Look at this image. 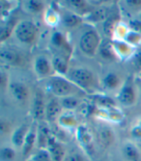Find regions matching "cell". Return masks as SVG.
<instances>
[{"instance_id":"277c9868","label":"cell","mask_w":141,"mask_h":161,"mask_svg":"<svg viewBox=\"0 0 141 161\" xmlns=\"http://www.w3.org/2000/svg\"><path fill=\"white\" fill-rule=\"evenodd\" d=\"M13 35L22 45L33 46L37 41L39 28L34 21L22 19L18 22Z\"/></svg>"},{"instance_id":"4316f807","label":"cell","mask_w":141,"mask_h":161,"mask_svg":"<svg viewBox=\"0 0 141 161\" xmlns=\"http://www.w3.org/2000/svg\"><path fill=\"white\" fill-rule=\"evenodd\" d=\"M100 55L102 56V58L107 59V60H115L118 59L117 58V55L115 53L113 45H112V41H105V42H102L101 47L99 49Z\"/></svg>"},{"instance_id":"52a82bcc","label":"cell","mask_w":141,"mask_h":161,"mask_svg":"<svg viewBox=\"0 0 141 161\" xmlns=\"http://www.w3.org/2000/svg\"><path fill=\"white\" fill-rule=\"evenodd\" d=\"M76 137L79 146L87 154L94 153V137L88 126L84 124L78 125L76 129Z\"/></svg>"},{"instance_id":"74e56055","label":"cell","mask_w":141,"mask_h":161,"mask_svg":"<svg viewBox=\"0 0 141 161\" xmlns=\"http://www.w3.org/2000/svg\"><path fill=\"white\" fill-rule=\"evenodd\" d=\"M10 80H9V75L8 73L4 70V69H1V73H0V86H1V90L2 92L9 89L10 86Z\"/></svg>"},{"instance_id":"ffe728a7","label":"cell","mask_w":141,"mask_h":161,"mask_svg":"<svg viewBox=\"0 0 141 161\" xmlns=\"http://www.w3.org/2000/svg\"><path fill=\"white\" fill-rule=\"evenodd\" d=\"M60 13V19H61V24L68 28H74L79 26L82 21H83V18L80 16L70 12V11L67 9H59Z\"/></svg>"},{"instance_id":"8fae6325","label":"cell","mask_w":141,"mask_h":161,"mask_svg":"<svg viewBox=\"0 0 141 161\" xmlns=\"http://www.w3.org/2000/svg\"><path fill=\"white\" fill-rule=\"evenodd\" d=\"M37 147V125L35 123L30 126V129L26 135V138L21 147V155L22 157L28 160L31 155L34 153V147Z\"/></svg>"},{"instance_id":"f1b7e54d","label":"cell","mask_w":141,"mask_h":161,"mask_svg":"<svg viewBox=\"0 0 141 161\" xmlns=\"http://www.w3.org/2000/svg\"><path fill=\"white\" fill-rule=\"evenodd\" d=\"M119 21H120L119 20V15L110 14L109 17L102 22V24H103L102 29H103V33L105 34V35L112 39L115 27H116L117 24H118Z\"/></svg>"},{"instance_id":"cb8c5ba5","label":"cell","mask_w":141,"mask_h":161,"mask_svg":"<svg viewBox=\"0 0 141 161\" xmlns=\"http://www.w3.org/2000/svg\"><path fill=\"white\" fill-rule=\"evenodd\" d=\"M101 85L103 88L107 90L120 89L121 86H123L121 83L120 76L115 72H108L102 80Z\"/></svg>"},{"instance_id":"b9f144b4","label":"cell","mask_w":141,"mask_h":161,"mask_svg":"<svg viewBox=\"0 0 141 161\" xmlns=\"http://www.w3.org/2000/svg\"><path fill=\"white\" fill-rule=\"evenodd\" d=\"M63 161H86V159L83 155L78 153H70L69 154H66Z\"/></svg>"},{"instance_id":"ba28073f","label":"cell","mask_w":141,"mask_h":161,"mask_svg":"<svg viewBox=\"0 0 141 161\" xmlns=\"http://www.w3.org/2000/svg\"><path fill=\"white\" fill-rule=\"evenodd\" d=\"M45 106H46V100L44 98V94L41 88H38L35 92L32 100V108L31 114L35 121L41 122L45 121Z\"/></svg>"},{"instance_id":"60d3db41","label":"cell","mask_w":141,"mask_h":161,"mask_svg":"<svg viewBox=\"0 0 141 161\" xmlns=\"http://www.w3.org/2000/svg\"><path fill=\"white\" fill-rule=\"evenodd\" d=\"M0 133L1 136H6L11 133V124L8 120H5L4 119H1L0 121Z\"/></svg>"},{"instance_id":"603a6c76","label":"cell","mask_w":141,"mask_h":161,"mask_svg":"<svg viewBox=\"0 0 141 161\" xmlns=\"http://www.w3.org/2000/svg\"><path fill=\"white\" fill-rule=\"evenodd\" d=\"M109 9L103 6H98L93 9V11L88 14L83 19L87 20L90 24H99V22H103L109 17Z\"/></svg>"},{"instance_id":"5b68a950","label":"cell","mask_w":141,"mask_h":161,"mask_svg":"<svg viewBox=\"0 0 141 161\" xmlns=\"http://www.w3.org/2000/svg\"><path fill=\"white\" fill-rule=\"evenodd\" d=\"M33 70L37 78L41 80H45L56 74L51 63V59L44 54L35 56L33 60Z\"/></svg>"},{"instance_id":"7c38bea8","label":"cell","mask_w":141,"mask_h":161,"mask_svg":"<svg viewBox=\"0 0 141 161\" xmlns=\"http://www.w3.org/2000/svg\"><path fill=\"white\" fill-rule=\"evenodd\" d=\"M45 149L48 151L49 154L50 155L53 161H63L67 154L63 143L60 140H58L53 135H51L49 139Z\"/></svg>"},{"instance_id":"5bb4252c","label":"cell","mask_w":141,"mask_h":161,"mask_svg":"<svg viewBox=\"0 0 141 161\" xmlns=\"http://www.w3.org/2000/svg\"><path fill=\"white\" fill-rule=\"evenodd\" d=\"M62 113H63V108L61 106L60 100L58 98L55 97L46 101L44 120L48 123L57 122Z\"/></svg>"},{"instance_id":"7a4b0ae2","label":"cell","mask_w":141,"mask_h":161,"mask_svg":"<svg viewBox=\"0 0 141 161\" xmlns=\"http://www.w3.org/2000/svg\"><path fill=\"white\" fill-rule=\"evenodd\" d=\"M66 77L80 89L83 90L86 94L89 92H95L100 86L96 74L87 67H70Z\"/></svg>"},{"instance_id":"f35d334b","label":"cell","mask_w":141,"mask_h":161,"mask_svg":"<svg viewBox=\"0 0 141 161\" xmlns=\"http://www.w3.org/2000/svg\"><path fill=\"white\" fill-rule=\"evenodd\" d=\"M133 64V67L138 71H141V48L139 50H136L134 54L132 56V58L130 59Z\"/></svg>"},{"instance_id":"8992f818","label":"cell","mask_w":141,"mask_h":161,"mask_svg":"<svg viewBox=\"0 0 141 161\" xmlns=\"http://www.w3.org/2000/svg\"><path fill=\"white\" fill-rule=\"evenodd\" d=\"M117 100L125 107H131L135 104L137 100V93L134 84L130 79H128L118 90Z\"/></svg>"},{"instance_id":"7402d4cb","label":"cell","mask_w":141,"mask_h":161,"mask_svg":"<svg viewBox=\"0 0 141 161\" xmlns=\"http://www.w3.org/2000/svg\"><path fill=\"white\" fill-rule=\"evenodd\" d=\"M52 135V131L50 128L46 121H41L37 124V147L45 149L49 139Z\"/></svg>"},{"instance_id":"1f68e13d","label":"cell","mask_w":141,"mask_h":161,"mask_svg":"<svg viewBox=\"0 0 141 161\" xmlns=\"http://www.w3.org/2000/svg\"><path fill=\"white\" fill-rule=\"evenodd\" d=\"M59 100L61 103V106L63 108V111H75L81 104L80 98L76 97V96L65 97V98H61Z\"/></svg>"},{"instance_id":"44dd1931","label":"cell","mask_w":141,"mask_h":161,"mask_svg":"<svg viewBox=\"0 0 141 161\" xmlns=\"http://www.w3.org/2000/svg\"><path fill=\"white\" fill-rule=\"evenodd\" d=\"M121 154L125 161H141V151L133 142H125L122 145Z\"/></svg>"},{"instance_id":"4dcf8cb0","label":"cell","mask_w":141,"mask_h":161,"mask_svg":"<svg viewBox=\"0 0 141 161\" xmlns=\"http://www.w3.org/2000/svg\"><path fill=\"white\" fill-rule=\"evenodd\" d=\"M22 7L25 12L31 15H37L44 11V3L37 0H29L22 2Z\"/></svg>"},{"instance_id":"836d02e7","label":"cell","mask_w":141,"mask_h":161,"mask_svg":"<svg viewBox=\"0 0 141 161\" xmlns=\"http://www.w3.org/2000/svg\"><path fill=\"white\" fill-rule=\"evenodd\" d=\"M17 149L13 146H2L0 148V161H15Z\"/></svg>"},{"instance_id":"d6a6232c","label":"cell","mask_w":141,"mask_h":161,"mask_svg":"<svg viewBox=\"0 0 141 161\" xmlns=\"http://www.w3.org/2000/svg\"><path fill=\"white\" fill-rule=\"evenodd\" d=\"M128 31H130L128 25L120 20L115 27L113 36H112V40H114V41H124L126 36H127V34L128 33Z\"/></svg>"},{"instance_id":"484cf974","label":"cell","mask_w":141,"mask_h":161,"mask_svg":"<svg viewBox=\"0 0 141 161\" xmlns=\"http://www.w3.org/2000/svg\"><path fill=\"white\" fill-rule=\"evenodd\" d=\"M98 139L102 146L107 147L114 143L115 135L109 127H102L98 130Z\"/></svg>"},{"instance_id":"ee69618b","label":"cell","mask_w":141,"mask_h":161,"mask_svg":"<svg viewBox=\"0 0 141 161\" xmlns=\"http://www.w3.org/2000/svg\"><path fill=\"white\" fill-rule=\"evenodd\" d=\"M140 91H141V83H140Z\"/></svg>"},{"instance_id":"d6986e66","label":"cell","mask_w":141,"mask_h":161,"mask_svg":"<svg viewBox=\"0 0 141 161\" xmlns=\"http://www.w3.org/2000/svg\"><path fill=\"white\" fill-rule=\"evenodd\" d=\"M29 129H30V126L28 124L22 123L15 130L12 131V134L10 135V140L12 143V146L16 149H21Z\"/></svg>"},{"instance_id":"4fadbf2b","label":"cell","mask_w":141,"mask_h":161,"mask_svg":"<svg viewBox=\"0 0 141 161\" xmlns=\"http://www.w3.org/2000/svg\"><path fill=\"white\" fill-rule=\"evenodd\" d=\"M50 43L52 44L54 50H56L55 53H62L68 55H72V47H70V42L67 40L64 33H62L59 30H55L51 34L50 37Z\"/></svg>"},{"instance_id":"e0dca14e","label":"cell","mask_w":141,"mask_h":161,"mask_svg":"<svg viewBox=\"0 0 141 161\" xmlns=\"http://www.w3.org/2000/svg\"><path fill=\"white\" fill-rule=\"evenodd\" d=\"M58 127L64 131H70L78 127L77 118L74 111H63L60 118L57 120Z\"/></svg>"},{"instance_id":"ac0fdd59","label":"cell","mask_w":141,"mask_h":161,"mask_svg":"<svg viewBox=\"0 0 141 161\" xmlns=\"http://www.w3.org/2000/svg\"><path fill=\"white\" fill-rule=\"evenodd\" d=\"M112 45L117 55V58L121 60H130L134 54L136 49L132 47L125 41H114L112 40Z\"/></svg>"},{"instance_id":"9c48e42d","label":"cell","mask_w":141,"mask_h":161,"mask_svg":"<svg viewBox=\"0 0 141 161\" xmlns=\"http://www.w3.org/2000/svg\"><path fill=\"white\" fill-rule=\"evenodd\" d=\"M0 58L1 61L7 65L21 67L25 64V57L18 51L11 47H1L0 50Z\"/></svg>"},{"instance_id":"9a60e30c","label":"cell","mask_w":141,"mask_h":161,"mask_svg":"<svg viewBox=\"0 0 141 161\" xmlns=\"http://www.w3.org/2000/svg\"><path fill=\"white\" fill-rule=\"evenodd\" d=\"M8 90L10 91L11 96L18 103H25L29 99V88L22 82H12Z\"/></svg>"},{"instance_id":"2e32d148","label":"cell","mask_w":141,"mask_h":161,"mask_svg":"<svg viewBox=\"0 0 141 161\" xmlns=\"http://www.w3.org/2000/svg\"><path fill=\"white\" fill-rule=\"evenodd\" d=\"M70 56L62 53H55L52 54L51 63L57 75L66 76L70 69Z\"/></svg>"},{"instance_id":"30bf717a","label":"cell","mask_w":141,"mask_h":161,"mask_svg":"<svg viewBox=\"0 0 141 161\" xmlns=\"http://www.w3.org/2000/svg\"><path fill=\"white\" fill-rule=\"evenodd\" d=\"M61 6L62 8L67 9L83 19L88 14H90L93 11V9L95 8L93 6V4H90L88 1H83V0H69V1H63L61 2Z\"/></svg>"},{"instance_id":"3957f363","label":"cell","mask_w":141,"mask_h":161,"mask_svg":"<svg viewBox=\"0 0 141 161\" xmlns=\"http://www.w3.org/2000/svg\"><path fill=\"white\" fill-rule=\"evenodd\" d=\"M102 44V38L98 30L94 27H88L81 32L78 39V48L81 53L88 57H94L99 52Z\"/></svg>"},{"instance_id":"6da1fadb","label":"cell","mask_w":141,"mask_h":161,"mask_svg":"<svg viewBox=\"0 0 141 161\" xmlns=\"http://www.w3.org/2000/svg\"><path fill=\"white\" fill-rule=\"evenodd\" d=\"M44 80H45L46 90L58 99L70 96H76L80 98L81 96L86 95L83 90L80 89L73 82H70L65 76L55 74Z\"/></svg>"},{"instance_id":"83f0119b","label":"cell","mask_w":141,"mask_h":161,"mask_svg":"<svg viewBox=\"0 0 141 161\" xmlns=\"http://www.w3.org/2000/svg\"><path fill=\"white\" fill-rule=\"evenodd\" d=\"M94 103L99 109L102 110H109L114 109L116 107V102L113 98L107 95L99 94V95H94Z\"/></svg>"},{"instance_id":"d4e9b609","label":"cell","mask_w":141,"mask_h":161,"mask_svg":"<svg viewBox=\"0 0 141 161\" xmlns=\"http://www.w3.org/2000/svg\"><path fill=\"white\" fill-rule=\"evenodd\" d=\"M16 19L17 18H15L12 15L8 19L4 21V25L1 27V34H0V41H1V43H4L12 34H14L15 28L18 25V22L19 21Z\"/></svg>"},{"instance_id":"e575fe53","label":"cell","mask_w":141,"mask_h":161,"mask_svg":"<svg viewBox=\"0 0 141 161\" xmlns=\"http://www.w3.org/2000/svg\"><path fill=\"white\" fill-rule=\"evenodd\" d=\"M122 3L124 9L130 15L141 13V0H128V1H123Z\"/></svg>"},{"instance_id":"7bdbcfd3","label":"cell","mask_w":141,"mask_h":161,"mask_svg":"<svg viewBox=\"0 0 141 161\" xmlns=\"http://www.w3.org/2000/svg\"><path fill=\"white\" fill-rule=\"evenodd\" d=\"M131 134L132 136L136 140H141V125L136 122L131 129Z\"/></svg>"},{"instance_id":"8d00e7d4","label":"cell","mask_w":141,"mask_h":161,"mask_svg":"<svg viewBox=\"0 0 141 161\" xmlns=\"http://www.w3.org/2000/svg\"><path fill=\"white\" fill-rule=\"evenodd\" d=\"M29 161H53L46 149L38 148L28 159Z\"/></svg>"},{"instance_id":"ab89813d","label":"cell","mask_w":141,"mask_h":161,"mask_svg":"<svg viewBox=\"0 0 141 161\" xmlns=\"http://www.w3.org/2000/svg\"><path fill=\"white\" fill-rule=\"evenodd\" d=\"M128 27L130 29L137 32L141 35V19H131L128 20Z\"/></svg>"},{"instance_id":"d590c367","label":"cell","mask_w":141,"mask_h":161,"mask_svg":"<svg viewBox=\"0 0 141 161\" xmlns=\"http://www.w3.org/2000/svg\"><path fill=\"white\" fill-rule=\"evenodd\" d=\"M124 41L127 44L132 46V47L136 48V47H138V46L141 45V35H140V34H138L137 32L130 29V31H128V33L127 34V36H126Z\"/></svg>"},{"instance_id":"f546056e","label":"cell","mask_w":141,"mask_h":161,"mask_svg":"<svg viewBox=\"0 0 141 161\" xmlns=\"http://www.w3.org/2000/svg\"><path fill=\"white\" fill-rule=\"evenodd\" d=\"M44 21H45V25H48L49 26H51V27L56 26L59 22H61L59 10H55L51 8L45 10Z\"/></svg>"}]
</instances>
